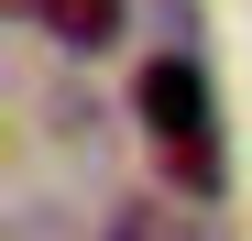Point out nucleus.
I'll use <instances>...</instances> for the list:
<instances>
[{
    "mask_svg": "<svg viewBox=\"0 0 252 241\" xmlns=\"http://www.w3.org/2000/svg\"><path fill=\"white\" fill-rule=\"evenodd\" d=\"M132 99H143V120H154V143L176 153L187 176H208V77H197L187 55H154Z\"/></svg>",
    "mask_w": 252,
    "mask_h": 241,
    "instance_id": "f257e3e1",
    "label": "nucleus"
},
{
    "mask_svg": "<svg viewBox=\"0 0 252 241\" xmlns=\"http://www.w3.org/2000/svg\"><path fill=\"white\" fill-rule=\"evenodd\" d=\"M33 33H55L66 55H99L121 33V0H33Z\"/></svg>",
    "mask_w": 252,
    "mask_h": 241,
    "instance_id": "f03ea898",
    "label": "nucleus"
}]
</instances>
